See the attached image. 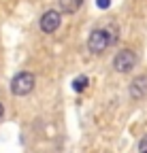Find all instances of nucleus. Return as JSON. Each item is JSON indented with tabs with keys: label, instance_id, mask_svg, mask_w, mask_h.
Masks as SVG:
<instances>
[{
	"label": "nucleus",
	"instance_id": "f257e3e1",
	"mask_svg": "<svg viewBox=\"0 0 147 153\" xmlns=\"http://www.w3.org/2000/svg\"><path fill=\"white\" fill-rule=\"evenodd\" d=\"M34 89V74L32 72H17L11 81V94L13 96H28Z\"/></svg>",
	"mask_w": 147,
	"mask_h": 153
},
{
	"label": "nucleus",
	"instance_id": "f03ea898",
	"mask_svg": "<svg viewBox=\"0 0 147 153\" xmlns=\"http://www.w3.org/2000/svg\"><path fill=\"white\" fill-rule=\"evenodd\" d=\"M109 45H111V41H109V32L107 30H94L90 34V38H87V49L92 53H102Z\"/></svg>",
	"mask_w": 147,
	"mask_h": 153
},
{
	"label": "nucleus",
	"instance_id": "7ed1b4c3",
	"mask_svg": "<svg viewBox=\"0 0 147 153\" xmlns=\"http://www.w3.org/2000/svg\"><path fill=\"white\" fill-rule=\"evenodd\" d=\"M134 64H137V55H134V51H130V49H122V51L113 57V68H115L117 72L132 70Z\"/></svg>",
	"mask_w": 147,
	"mask_h": 153
},
{
	"label": "nucleus",
	"instance_id": "20e7f679",
	"mask_svg": "<svg viewBox=\"0 0 147 153\" xmlns=\"http://www.w3.org/2000/svg\"><path fill=\"white\" fill-rule=\"evenodd\" d=\"M62 24V17L58 11H47L43 17H41V30L45 34H51V32H56Z\"/></svg>",
	"mask_w": 147,
	"mask_h": 153
},
{
	"label": "nucleus",
	"instance_id": "39448f33",
	"mask_svg": "<svg viewBox=\"0 0 147 153\" xmlns=\"http://www.w3.org/2000/svg\"><path fill=\"white\" fill-rule=\"evenodd\" d=\"M130 96H132V98H145V96H147V76H145V74L137 76V79L132 81V85H130Z\"/></svg>",
	"mask_w": 147,
	"mask_h": 153
},
{
	"label": "nucleus",
	"instance_id": "423d86ee",
	"mask_svg": "<svg viewBox=\"0 0 147 153\" xmlns=\"http://www.w3.org/2000/svg\"><path fill=\"white\" fill-rule=\"evenodd\" d=\"M60 2V9H62V13H77L79 9H81V4H83V0H58Z\"/></svg>",
	"mask_w": 147,
	"mask_h": 153
},
{
	"label": "nucleus",
	"instance_id": "0eeeda50",
	"mask_svg": "<svg viewBox=\"0 0 147 153\" xmlns=\"http://www.w3.org/2000/svg\"><path fill=\"white\" fill-rule=\"evenodd\" d=\"M87 76H77V79L75 81H72V89H75V91H83L85 87H87Z\"/></svg>",
	"mask_w": 147,
	"mask_h": 153
},
{
	"label": "nucleus",
	"instance_id": "6e6552de",
	"mask_svg": "<svg viewBox=\"0 0 147 153\" xmlns=\"http://www.w3.org/2000/svg\"><path fill=\"white\" fill-rule=\"evenodd\" d=\"M96 7H100V9H109V7H111V0H96Z\"/></svg>",
	"mask_w": 147,
	"mask_h": 153
},
{
	"label": "nucleus",
	"instance_id": "1a4fd4ad",
	"mask_svg": "<svg viewBox=\"0 0 147 153\" xmlns=\"http://www.w3.org/2000/svg\"><path fill=\"white\" fill-rule=\"evenodd\" d=\"M139 147H141V153H143V151H147V136L141 140V145H139Z\"/></svg>",
	"mask_w": 147,
	"mask_h": 153
},
{
	"label": "nucleus",
	"instance_id": "9d476101",
	"mask_svg": "<svg viewBox=\"0 0 147 153\" xmlns=\"http://www.w3.org/2000/svg\"><path fill=\"white\" fill-rule=\"evenodd\" d=\"M2 113H4V106H2V102H0V117H2Z\"/></svg>",
	"mask_w": 147,
	"mask_h": 153
},
{
	"label": "nucleus",
	"instance_id": "9b49d317",
	"mask_svg": "<svg viewBox=\"0 0 147 153\" xmlns=\"http://www.w3.org/2000/svg\"><path fill=\"white\" fill-rule=\"evenodd\" d=\"M143 153H147V151H143Z\"/></svg>",
	"mask_w": 147,
	"mask_h": 153
}]
</instances>
